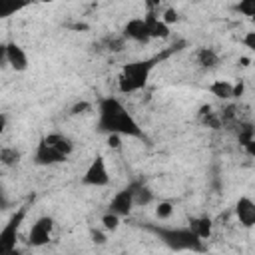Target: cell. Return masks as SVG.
<instances>
[{"mask_svg": "<svg viewBox=\"0 0 255 255\" xmlns=\"http://www.w3.org/2000/svg\"><path fill=\"white\" fill-rule=\"evenodd\" d=\"M74 151V141L64 133H48L44 135L34 151V163L36 165H56L68 159V155Z\"/></svg>", "mask_w": 255, "mask_h": 255, "instance_id": "3957f363", "label": "cell"}, {"mask_svg": "<svg viewBox=\"0 0 255 255\" xmlns=\"http://www.w3.org/2000/svg\"><path fill=\"white\" fill-rule=\"evenodd\" d=\"M82 183L84 185H90V187H104L110 183V171H108V165H106V159L102 153H98L88 169L84 171V177H82Z\"/></svg>", "mask_w": 255, "mask_h": 255, "instance_id": "8992f818", "label": "cell"}, {"mask_svg": "<svg viewBox=\"0 0 255 255\" xmlns=\"http://www.w3.org/2000/svg\"><path fill=\"white\" fill-rule=\"evenodd\" d=\"M90 108H92V106H90L88 102H78V104L70 110V114H72V116H78V114H84V112H86V110H90Z\"/></svg>", "mask_w": 255, "mask_h": 255, "instance_id": "d4e9b609", "label": "cell"}, {"mask_svg": "<svg viewBox=\"0 0 255 255\" xmlns=\"http://www.w3.org/2000/svg\"><path fill=\"white\" fill-rule=\"evenodd\" d=\"M241 94H243V84H241V82H239V84H237V86H235V92H233V96H235V98H239V96H241Z\"/></svg>", "mask_w": 255, "mask_h": 255, "instance_id": "4dcf8cb0", "label": "cell"}, {"mask_svg": "<svg viewBox=\"0 0 255 255\" xmlns=\"http://www.w3.org/2000/svg\"><path fill=\"white\" fill-rule=\"evenodd\" d=\"M126 44H128V38H126L124 34H110V36H106L98 46H100V50L118 54V52H124V50H126Z\"/></svg>", "mask_w": 255, "mask_h": 255, "instance_id": "9a60e30c", "label": "cell"}, {"mask_svg": "<svg viewBox=\"0 0 255 255\" xmlns=\"http://www.w3.org/2000/svg\"><path fill=\"white\" fill-rule=\"evenodd\" d=\"M26 213H28V203L22 205V207H18V211H16V213L8 219V223L2 227V231H0V253H14L18 229H20V225H22Z\"/></svg>", "mask_w": 255, "mask_h": 255, "instance_id": "5b68a950", "label": "cell"}, {"mask_svg": "<svg viewBox=\"0 0 255 255\" xmlns=\"http://www.w3.org/2000/svg\"><path fill=\"white\" fill-rule=\"evenodd\" d=\"M145 22H147V28H149V34L151 38H159V40H165L169 38L171 30H169V24H165L161 20V16H157V12H145Z\"/></svg>", "mask_w": 255, "mask_h": 255, "instance_id": "7c38bea8", "label": "cell"}, {"mask_svg": "<svg viewBox=\"0 0 255 255\" xmlns=\"http://www.w3.org/2000/svg\"><path fill=\"white\" fill-rule=\"evenodd\" d=\"M120 137L122 135H118V133H110L108 135V145L110 147H120Z\"/></svg>", "mask_w": 255, "mask_h": 255, "instance_id": "83f0119b", "label": "cell"}, {"mask_svg": "<svg viewBox=\"0 0 255 255\" xmlns=\"http://www.w3.org/2000/svg\"><path fill=\"white\" fill-rule=\"evenodd\" d=\"M38 2H58V0H38Z\"/></svg>", "mask_w": 255, "mask_h": 255, "instance_id": "d6a6232c", "label": "cell"}, {"mask_svg": "<svg viewBox=\"0 0 255 255\" xmlns=\"http://www.w3.org/2000/svg\"><path fill=\"white\" fill-rule=\"evenodd\" d=\"M161 20L165 22V24H175V22H179V12L175 10V8H165L163 10V16H161Z\"/></svg>", "mask_w": 255, "mask_h": 255, "instance_id": "cb8c5ba5", "label": "cell"}, {"mask_svg": "<svg viewBox=\"0 0 255 255\" xmlns=\"http://www.w3.org/2000/svg\"><path fill=\"white\" fill-rule=\"evenodd\" d=\"M147 231L157 235L169 249L175 251H205L203 239L187 225V227H161V225H145Z\"/></svg>", "mask_w": 255, "mask_h": 255, "instance_id": "277c9868", "label": "cell"}, {"mask_svg": "<svg viewBox=\"0 0 255 255\" xmlns=\"http://www.w3.org/2000/svg\"><path fill=\"white\" fill-rule=\"evenodd\" d=\"M98 131H104L108 135L118 133V135L145 139L143 128L114 96H106L98 102Z\"/></svg>", "mask_w": 255, "mask_h": 255, "instance_id": "6da1fadb", "label": "cell"}, {"mask_svg": "<svg viewBox=\"0 0 255 255\" xmlns=\"http://www.w3.org/2000/svg\"><path fill=\"white\" fill-rule=\"evenodd\" d=\"M251 22H253V24H255V18H251Z\"/></svg>", "mask_w": 255, "mask_h": 255, "instance_id": "836d02e7", "label": "cell"}, {"mask_svg": "<svg viewBox=\"0 0 255 255\" xmlns=\"http://www.w3.org/2000/svg\"><path fill=\"white\" fill-rule=\"evenodd\" d=\"M133 205H135L133 203V185L129 183V185H126L124 189H120L112 197V201H110L108 207H110L112 213H116L120 217H126V215H129V211H131Z\"/></svg>", "mask_w": 255, "mask_h": 255, "instance_id": "9c48e42d", "label": "cell"}, {"mask_svg": "<svg viewBox=\"0 0 255 255\" xmlns=\"http://www.w3.org/2000/svg\"><path fill=\"white\" fill-rule=\"evenodd\" d=\"M175 50H179V48L173 46L169 52H165L161 56H153V58H147V60H135V62L124 64L122 66V72H120V78H118V90L122 94H131V92H137V90L145 88V84L149 80V74L155 68V64L163 56H169Z\"/></svg>", "mask_w": 255, "mask_h": 255, "instance_id": "7a4b0ae2", "label": "cell"}, {"mask_svg": "<svg viewBox=\"0 0 255 255\" xmlns=\"http://www.w3.org/2000/svg\"><path fill=\"white\" fill-rule=\"evenodd\" d=\"M133 185V203L135 205H147L153 201V191L143 181H131Z\"/></svg>", "mask_w": 255, "mask_h": 255, "instance_id": "e0dca14e", "label": "cell"}, {"mask_svg": "<svg viewBox=\"0 0 255 255\" xmlns=\"http://www.w3.org/2000/svg\"><path fill=\"white\" fill-rule=\"evenodd\" d=\"M102 223H104V229H106V231H116V229L120 227V215L108 211V213L102 217Z\"/></svg>", "mask_w": 255, "mask_h": 255, "instance_id": "603a6c76", "label": "cell"}, {"mask_svg": "<svg viewBox=\"0 0 255 255\" xmlns=\"http://www.w3.org/2000/svg\"><path fill=\"white\" fill-rule=\"evenodd\" d=\"M92 239H94L96 243H106V235H104V233H100V231H96V229L92 231Z\"/></svg>", "mask_w": 255, "mask_h": 255, "instance_id": "f546056e", "label": "cell"}, {"mask_svg": "<svg viewBox=\"0 0 255 255\" xmlns=\"http://www.w3.org/2000/svg\"><path fill=\"white\" fill-rule=\"evenodd\" d=\"M235 217L245 229L255 227V201L247 195H241L235 201Z\"/></svg>", "mask_w": 255, "mask_h": 255, "instance_id": "8fae6325", "label": "cell"}, {"mask_svg": "<svg viewBox=\"0 0 255 255\" xmlns=\"http://www.w3.org/2000/svg\"><path fill=\"white\" fill-rule=\"evenodd\" d=\"M20 159H22L20 149H16V147H8V145H4V147L0 149V161H2L4 165H8V167L18 165Z\"/></svg>", "mask_w": 255, "mask_h": 255, "instance_id": "ffe728a7", "label": "cell"}, {"mask_svg": "<svg viewBox=\"0 0 255 255\" xmlns=\"http://www.w3.org/2000/svg\"><path fill=\"white\" fill-rule=\"evenodd\" d=\"M155 215L159 219H169L173 215V203L171 201H159L155 207Z\"/></svg>", "mask_w": 255, "mask_h": 255, "instance_id": "7402d4cb", "label": "cell"}, {"mask_svg": "<svg viewBox=\"0 0 255 255\" xmlns=\"http://www.w3.org/2000/svg\"><path fill=\"white\" fill-rule=\"evenodd\" d=\"M243 147H245V151H247L251 157H255V135H253V139H251L249 143H245Z\"/></svg>", "mask_w": 255, "mask_h": 255, "instance_id": "f1b7e54d", "label": "cell"}, {"mask_svg": "<svg viewBox=\"0 0 255 255\" xmlns=\"http://www.w3.org/2000/svg\"><path fill=\"white\" fill-rule=\"evenodd\" d=\"M122 34L128 38V40H133L137 44H147L151 40V34H149V28H147V22L145 18H131L126 22Z\"/></svg>", "mask_w": 255, "mask_h": 255, "instance_id": "30bf717a", "label": "cell"}, {"mask_svg": "<svg viewBox=\"0 0 255 255\" xmlns=\"http://www.w3.org/2000/svg\"><path fill=\"white\" fill-rule=\"evenodd\" d=\"M239 62H241V66H249V58H241Z\"/></svg>", "mask_w": 255, "mask_h": 255, "instance_id": "1f68e13d", "label": "cell"}, {"mask_svg": "<svg viewBox=\"0 0 255 255\" xmlns=\"http://www.w3.org/2000/svg\"><path fill=\"white\" fill-rule=\"evenodd\" d=\"M243 44H245L249 50L255 52V32H247V34L243 36Z\"/></svg>", "mask_w": 255, "mask_h": 255, "instance_id": "484cf974", "label": "cell"}, {"mask_svg": "<svg viewBox=\"0 0 255 255\" xmlns=\"http://www.w3.org/2000/svg\"><path fill=\"white\" fill-rule=\"evenodd\" d=\"M235 10L251 20V18H255V0H239L235 4Z\"/></svg>", "mask_w": 255, "mask_h": 255, "instance_id": "44dd1931", "label": "cell"}, {"mask_svg": "<svg viewBox=\"0 0 255 255\" xmlns=\"http://www.w3.org/2000/svg\"><path fill=\"white\" fill-rule=\"evenodd\" d=\"M189 227L201 237V239H209L211 231H213V219L209 215H199V217H189Z\"/></svg>", "mask_w": 255, "mask_h": 255, "instance_id": "5bb4252c", "label": "cell"}, {"mask_svg": "<svg viewBox=\"0 0 255 255\" xmlns=\"http://www.w3.org/2000/svg\"><path fill=\"white\" fill-rule=\"evenodd\" d=\"M195 64L201 68V70H215L219 66V54L213 50V48H207V46H201L195 50Z\"/></svg>", "mask_w": 255, "mask_h": 255, "instance_id": "4fadbf2b", "label": "cell"}, {"mask_svg": "<svg viewBox=\"0 0 255 255\" xmlns=\"http://www.w3.org/2000/svg\"><path fill=\"white\" fill-rule=\"evenodd\" d=\"M231 129H235V135H237L241 145L249 143L253 139V135H255V124H249V122H243V120H239Z\"/></svg>", "mask_w": 255, "mask_h": 255, "instance_id": "d6986e66", "label": "cell"}, {"mask_svg": "<svg viewBox=\"0 0 255 255\" xmlns=\"http://www.w3.org/2000/svg\"><path fill=\"white\" fill-rule=\"evenodd\" d=\"M143 2H145V10L147 12H157L159 4H161V0H143Z\"/></svg>", "mask_w": 255, "mask_h": 255, "instance_id": "4316f807", "label": "cell"}, {"mask_svg": "<svg viewBox=\"0 0 255 255\" xmlns=\"http://www.w3.org/2000/svg\"><path fill=\"white\" fill-rule=\"evenodd\" d=\"M2 62L10 64V68L14 72H24L28 70V54L24 52L22 46H18L16 42H6L2 44Z\"/></svg>", "mask_w": 255, "mask_h": 255, "instance_id": "52a82bcc", "label": "cell"}, {"mask_svg": "<svg viewBox=\"0 0 255 255\" xmlns=\"http://www.w3.org/2000/svg\"><path fill=\"white\" fill-rule=\"evenodd\" d=\"M32 0H0V18H10L12 14L28 8Z\"/></svg>", "mask_w": 255, "mask_h": 255, "instance_id": "ac0fdd59", "label": "cell"}, {"mask_svg": "<svg viewBox=\"0 0 255 255\" xmlns=\"http://www.w3.org/2000/svg\"><path fill=\"white\" fill-rule=\"evenodd\" d=\"M52 229H54V219L44 215V217H38L36 223L32 225L30 233H28V243L32 247H42L50 241V235H52Z\"/></svg>", "mask_w": 255, "mask_h": 255, "instance_id": "ba28073f", "label": "cell"}, {"mask_svg": "<svg viewBox=\"0 0 255 255\" xmlns=\"http://www.w3.org/2000/svg\"><path fill=\"white\" fill-rule=\"evenodd\" d=\"M209 92H211L215 98H219V100H231V98H235V96H233L235 86H233L231 82H227V80H215V82L209 86Z\"/></svg>", "mask_w": 255, "mask_h": 255, "instance_id": "2e32d148", "label": "cell"}]
</instances>
